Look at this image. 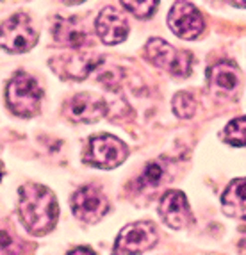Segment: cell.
Masks as SVG:
<instances>
[{"label": "cell", "mask_w": 246, "mask_h": 255, "mask_svg": "<svg viewBox=\"0 0 246 255\" xmlns=\"http://www.w3.org/2000/svg\"><path fill=\"white\" fill-rule=\"evenodd\" d=\"M68 255H95V252H91L89 248H75Z\"/></svg>", "instance_id": "44dd1931"}, {"label": "cell", "mask_w": 246, "mask_h": 255, "mask_svg": "<svg viewBox=\"0 0 246 255\" xmlns=\"http://www.w3.org/2000/svg\"><path fill=\"white\" fill-rule=\"evenodd\" d=\"M207 79L211 88H214L218 91H232L239 84L238 68L232 63H220L216 66L209 68Z\"/></svg>", "instance_id": "9a60e30c"}, {"label": "cell", "mask_w": 246, "mask_h": 255, "mask_svg": "<svg viewBox=\"0 0 246 255\" xmlns=\"http://www.w3.org/2000/svg\"><path fill=\"white\" fill-rule=\"evenodd\" d=\"M232 5H236V7H246V2H234Z\"/></svg>", "instance_id": "7402d4cb"}, {"label": "cell", "mask_w": 246, "mask_h": 255, "mask_svg": "<svg viewBox=\"0 0 246 255\" xmlns=\"http://www.w3.org/2000/svg\"><path fill=\"white\" fill-rule=\"evenodd\" d=\"M223 137L232 146H246V116L232 120L223 130Z\"/></svg>", "instance_id": "2e32d148"}, {"label": "cell", "mask_w": 246, "mask_h": 255, "mask_svg": "<svg viewBox=\"0 0 246 255\" xmlns=\"http://www.w3.org/2000/svg\"><path fill=\"white\" fill-rule=\"evenodd\" d=\"M107 113V104L95 93H79L66 104V115L73 122L93 124L102 120Z\"/></svg>", "instance_id": "9c48e42d"}, {"label": "cell", "mask_w": 246, "mask_h": 255, "mask_svg": "<svg viewBox=\"0 0 246 255\" xmlns=\"http://www.w3.org/2000/svg\"><path fill=\"white\" fill-rule=\"evenodd\" d=\"M102 63V57H97L95 54H73V55H63L61 59L50 61V64L54 66L57 72H63L64 77L68 79H75V81H82L95 68H98ZM54 70V72H55Z\"/></svg>", "instance_id": "4fadbf2b"}, {"label": "cell", "mask_w": 246, "mask_h": 255, "mask_svg": "<svg viewBox=\"0 0 246 255\" xmlns=\"http://www.w3.org/2000/svg\"><path fill=\"white\" fill-rule=\"evenodd\" d=\"M157 243V232L150 221H136L120 232L115 245V255H139Z\"/></svg>", "instance_id": "8992f818"}, {"label": "cell", "mask_w": 246, "mask_h": 255, "mask_svg": "<svg viewBox=\"0 0 246 255\" xmlns=\"http://www.w3.org/2000/svg\"><path fill=\"white\" fill-rule=\"evenodd\" d=\"M52 32L55 41L70 48H84L91 45V36L86 29V23L79 18H59L54 23Z\"/></svg>", "instance_id": "7c38bea8"}, {"label": "cell", "mask_w": 246, "mask_h": 255, "mask_svg": "<svg viewBox=\"0 0 246 255\" xmlns=\"http://www.w3.org/2000/svg\"><path fill=\"white\" fill-rule=\"evenodd\" d=\"M164 180V168H162L161 162H150L143 171V177L139 179L141 187L150 186V187H157L161 186V182Z\"/></svg>", "instance_id": "ac0fdd59"}, {"label": "cell", "mask_w": 246, "mask_h": 255, "mask_svg": "<svg viewBox=\"0 0 246 255\" xmlns=\"http://www.w3.org/2000/svg\"><path fill=\"white\" fill-rule=\"evenodd\" d=\"M97 34L106 45H118L128 36L127 16L115 5H107L97 18Z\"/></svg>", "instance_id": "8fae6325"}, {"label": "cell", "mask_w": 246, "mask_h": 255, "mask_svg": "<svg viewBox=\"0 0 246 255\" xmlns=\"http://www.w3.org/2000/svg\"><path fill=\"white\" fill-rule=\"evenodd\" d=\"M171 107H173V113L178 116V118H193L196 113V100L193 98L191 93L187 91H180V93L175 95L173 102H171Z\"/></svg>", "instance_id": "e0dca14e"}, {"label": "cell", "mask_w": 246, "mask_h": 255, "mask_svg": "<svg viewBox=\"0 0 246 255\" xmlns=\"http://www.w3.org/2000/svg\"><path fill=\"white\" fill-rule=\"evenodd\" d=\"M38 41L32 20L25 13H16L0 25V47L7 52L21 54L34 47Z\"/></svg>", "instance_id": "5b68a950"}, {"label": "cell", "mask_w": 246, "mask_h": 255, "mask_svg": "<svg viewBox=\"0 0 246 255\" xmlns=\"http://www.w3.org/2000/svg\"><path fill=\"white\" fill-rule=\"evenodd\" d=\"M127 155L128 148L123 141L111 134H100V136H93L89 139L84 161L91 166L102 168V170H113L122 164L127 159Z\"/></svg>", "instance_id": "277c9868"}, {"label": "cell", "mask_w": 246, "mask_h": 255, "mask_svg": "<svg viewBox=\"0 0 246 255\" xmlns=\"http://www.w3.org/2000/svg\"><path fill=\"white\" fill-rule=\"evenodd\" d=\"M18 254V241L9 236L7 232H0V255H16Z\"/></svg>", "instance_id": "ffe728a7"}, {"label": "cell", "mask_w": 246, "mask_h": 255, "mask_svg": "<svg viewBox=\"0 0 246 255\" xmlns=\"http://www.w3.org/2000/svg\"><path fill=\"white\" fill-rule=\"evenodd\" d=\"M73 214L84 223H97L109 211V200L98 187L82 186L72 198Z\"/></svg>", "instance_id": "52a82bcc"}, {"label": "cell", "mask_w": 246, "mask_h": 255, "mask_svg": "<svg viewBox=\"0 0 246 255\" xmlns=\"http://www.w3.org/2000/svg\"><path fill=\"white\" fill-rule=\"evenodd\" d=\"M159 214L162 221L171 229H184L193 221V214L187 198L182 191H166L159 204Z\"/></svg>", "instance_id": "30bf717a"}, {"label": "cell", "mask_w": 246, "mask_h": 255, "mask_svg": "<svg viewBox=\"0 0 246 255\" xmlns=\"http://www.w3.org/2000/svg\"><path fill=\"white\" fill-rule=\"evenodd\" d=\"M18 214L32 236H45L55 227L59 207L54 193L41 184H25L20 187Z\"/></svg>", "instance_id": "6da1fadb"}, {"label": "cell", "mask_w": 246, "mask_h": 255, "mask_svg": "<svg viewBox=\"0 0 246 255\" xmlns=\"http://www.w3.org/2000/svg\"><path fill=\"white\" fill-rule=\"evenodd\" d=\"M168 25L178 38L195 39L204 30V16L189 2H175L168 14Z\"/></svg>", "instance_id": "ba28073f"}, {"label": "cell", "mask_w": 246, "mask_h": 255, "mask_svg": "<svg viewBox=\"0 0 246 255\" xmlns=\"http://www.w3.org/2000/svg\"><path fill=\"white\" fill-rule=\"evenodd\" d=\"M221 205L229 216L246 220V179L232 180L223 193Z\"/></svg>", "instance_id": "5bb4252c"}, {"label": "cell", "mask_w": 246, "mask_h": 255, "mask_svg": "<svg viewBox=\"0 0 246 255\" xmlns=\"http://www.w3.org/2000/svg\"><path fill=\"white\" fill-rule=\"evenodd\" d=\"M157 5L159 4L153 2V0H150V2H122V7L130 11L136 18H143V20L152 16L155 13V9H157Z\"/></svg>", "instance_id": "d6986e66"}, {"label": "cell", "mask_w": 246, "mask_h": 255, "mask_svg": "<svg viewBox=\"0 0 246 255\" xmlns=\"http://www.w3.org/2000/svg\"><path fill=\"white\" fill-rule=\"evenodd\" d=\"M144 57L153 66L166 70L171 75L187 77L191 73V54L177 50L161 38L148 39L146 47H144Z\"/></svg>", "instance_id": "3957f363"}, {"label": "cell", "mask_w": 246, "mask_h": 255, "mask_svg": "<svg viewBox=\"0 0 246 255\" xmlns=\"http://www.w3.org/2000/svg\"><path fill=\"white\" fill-rule=\"evenodd\" d=\"M2 173H4V170H2V162H0V180H2Z\"/></svg>", "instance_id": "603a6c76"}, {"label": "cell", "mask_w": 246, "mask_h": 255, "mask_svg": "<svg viewBox=\"0 0 246 255\" xmlns=\"http://www.w3.org/2000/svg\"><path fill=\"white\" fill-rule=\"evenodd\" d=\"M7 106L16 116L21 118H30L39 111L41 106V90H39L38 82L25 72H18L9 81L7 90Z\"/></svg>", "instance_id": "7a4b0ae2"}]
</instances>
